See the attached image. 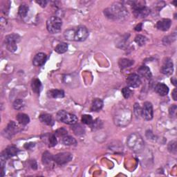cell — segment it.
I'll return each mask as SVG.
<instances>
[{"label":"cell","instance_id":"9","mask_svg":"<svg viewBox=\"0 0 177 177\" xmlns=\"http://www.w3.org/2000/svg\"><path fill=\"white\" fill-rule=\"evenodd\" d=\"M141 116L146 121H150L153 118V107L150 102H145L141 110Z\"/></svg>","mask_w":177,"mask_h":177},{"label":"cell","instance_id":"37","mask_svg":"<svg viewBox=\"0 0 177 177\" xmlns=\"http://www.w3.org/2000/svg\"><path fill=\"white\" fill-rule=\"evenodd\" d=\"M141 107L139 106V104H135L134 106V113L135 115L136 116V117H138L140 115H141Z\"/></svg>","mask_w":177,"mask_h":177},{"label":"cell","instance_id":"20","mask_svg":"<svg viewBox=\"0 0 177 177\" xmlns=\"http://www.w3.org/2000/svg\"><path fill=\"white\" fill-rule=\"evenodd\" d=\"M40 121L43 122L45 123V124L52 126L54 124V121H53V117L48 114V113H43V114L40 116Z\"/></svg>","mask_w":177,"mask_h":177},{"label":"cell","instance_id":"8","mask_svg":"<svg viewBox=\"0 0 177 177\" xmlns=\"http://www.w3.org/2000/svg\"><path fill=\"white\" fill-rule=\"evenodd\" d=\"M73 159V156L69 152H62L57 154L53 156V160L60 165H65V164L69 163Z\"/></svg>","mask_w":177,"mask_h":177},{"label":"cell","instance_id":"10","mask_svg":"<svg viewBox=\"0 0 177 177\" xmlns=\"http://www.w3.org/2000/svg\"><path fill=\"white\" fill-rule=\"evenodd\" d=\"M19 131V127L13 121H11L8 123V125L4 129V132L3 133V134L5 137L8 138H12L13 136L17 133Z\"/></svg>","mask_w":177,"mask_h":177},{"label":"cell","instance_id":"36","mask_svg":"<svg viewBox=\"0 0 177 177\" xmlns=\"http://www.w3.org/2000/svg\"><path fill=\"white\" fill-rule=\"evenodd\" d=\"M66 134H67V131H66L65 128L59 129L55 132V135L56 136L59 137H65V136H66Z\"/></svg>","mask_w":177,"mask_h":177},{"label":"cell","instance_id":"22","mask_svg":"<svg viewBox=\"0 0 177 177\" xmlns=\"http://www.w3.org/2000/svg\"><path fill=\"white\" fill-rule=\"evenodd\" d=\"M17 121L19 122V123H20L21 125H27L28 122H30V118L28 117V115L25 114V113H18L16 117Z\"/></svg>","mask_w":177,"mask_h":177},{"label":"cell","instance_id":"30","mask_svg":"<svg viewBox=\"0 0 177 177\" xmlns=\"http://www.w3.org/2000/svg\"><path fill=\"white\" fill-rule=\"evenodd\" d=\"M12 106H13V108L15 109L19 110V109H22V107L24 106V103L23 100L17 99L13 103V105H12Z\"/></svg>","mask_w":177,"mask_h":177},{"label":"cell","instance_id":"42","mask_svg":"<svg viewBox=\"0 0 177 177\" xmlns=\"http://www.w3.org/2000/svg\"><path fill=\"white\" fill-rule=\"evenodd\" d=\"M172 98H173L174 100L176 101L177 100V97H176V96H177V89H176V88H175V89H174V91H172Z\"/></svg>","mask_w":177,"mask_h":177},{"label":"cell","instance_id":"34","mask_svg":"<svg viewBox=\"0 0 177 177\" xmlns=\"http://www.w3.org/2000/svg\"><path fill=\"white\" fill-rule=\"evenodd\" d=\"M176 38V34L175 35H172V36H167L165 37L163 39V43L165 44H170L171 42H172L173 41H175Z\"/></svg>","mask_w":177,"mask_h":177},{"label":"cell","instance_id":"39","mask_svg":"<svg viewBox=\"0 0 177 177\" xmlns=\"http://www.w3.org/2000/svg\"><path fill=\"white\" fill-rule=\"evenodd\" d=\"M30 165L31 166V168L33 170H36L37 168L36 161L35 160H31V161L30 162Z\"/></svg>","mask_w":177,"mask_h":177},{"label":"cell","instance_id":"6","mask_svg":"<svg viewBox=\"0 0 177 177\" xmlns=\"http://www.w3.org/2000/svg\"><path fill=\"white\" fill-rule=\"evenodd\" d=\"M57 119L60 122L66 123L67 125H74L78 121V118L75 115L66 112L65 110L59 111L57 113Z\"/></svg>","mask_w":177,"mask_h":177},{"label":"cell","instance_id":"24","mask_svg":"<svg viewBox=\"0 0 177 177\" xmlns=\"http://www.w3.org/2000/svg\"><path fill=\"white\" fill-rule=\"evenodd\" d=\"M68 50V44L65 42H62L58 44L57 46L55 48V51L59 54H62L65 53Z\"/></svg>","mask_w":177,"mask_h":177},{"label":"cell","instance_id":"32","mask_svg":"<svg viewBox=\"0 0 177 177\" xmlns=\"http://www.w3.org/2000/svg\"><path fill=\"white\" fill-rule=\"evenodd\" d=\"M82 122L84 124L91 125L93 122V118L90 115H83L82 117Z\"/></svg>","mask_w":177,"mask_h":177},{"label":"cell","instance_id":"3","mask_svg":"<svg viewBox=\"0 0 177 177\" xmlns=\"http://www.w3.org/2000/svg\"><path fill=\"white\" fill-rule=\"evenodd\" d=\"M127 143L128 147L136 152L141 151L144 147V141L140 135L133 133L127 138Z\"/></svg>","mask_w":177,"mask_h":177},{"label":"cell","instance_id":"25","mask_svg":"<svg viewBox=\"0 0 177 177\" xmlns=\"http://www.w3.org/2000/svg\"><path fill=\"white\" fill-rule=\"evenodd\" d=\"M42 160L44 164L47 165V164H49L52 160H53V156L49 151H45L42 154Z\"/></svg>","mask_w":177,"mask_h":177},{"label":"cell","instance_id":"18","mask_svg":"<svg viewBox=\"0 0 177 177\" xmlns=\"http://www.w3.org/2000/svg\"><path fill=\"white\" fill-rule=\"evenodd\" d=\"M47 96L52 98H61L65 96V92L60 89H51L47 92Z\"/></svg>","mask_w":177,"mask_h":177},{"label":"cell","instance_id":"1","mask_svg":"<svg viewBox=\"0 0 177 177\" xmlns=\"http://www.w3.org/2000/svg\"><path fill=\"white\" fill-rule=\"evenodd\" d=\"M104 14L110 20H122L128 16L127 10L120 3H114L104 11Z\"/></svg>","mask_w":177,"mask_h":177},{"label":"cell","instance_id":"41","mask_svg":"<svg viewBox=\"0 0 177 177\" xmlns=\"http://www.w3.org/2000/svg\"><path fill=\"white\" fill-rule=\"evenodd\" d=\"M34 146H35V143H26V145H24V147L26 148V150H30L31 148H32Z\"/></svg>","mask_w":177,"mask_h":177},{"label":"cell","instance_id":"13","mask_svg":"<svg viewBox=\"0 0 177 177\" xmlns=\"http://www.w3.org/2000/svg\"><path fill=\"white\" fill-rule=\"evenodd\" d=\"M171 20L170 19H163L162 20L159 21L156 24V27L159 30L163 31H167L170 29L171 26Z\"/></svg>","mask_w":177,"mask_h":177},{"label":"cell","instance_id":"29","mask_svg":"<svg viewBox=\"0 0 177 177\" xmlns=\"http://www.w3.org/2000/svg\"><path fill=\"white\" fill-rule=\"evenodd\" d=\"M57 143H58V141H57L56 136L55 134H50L49 137V147H54L57 145Z\"/></svg>","mask_w":177,"mask_h":177},{"label":"cell","instance_id":"43","mask_svg":"<svg viewBox=\"0 0 177 177\" xmlns=\"http://www.w3.org/2000/svg\"><path fill=\"white\" fill-rule=\"evenodd\" d=\"M142 26H143V24H138L137 26L135 27V31H141V29H142Z\"/></svg>","mask_w":177,"mask_h":177},{"label":"cell","instance_id":"12","mask_svg":"<svg viewBox=\"0 0 177 177\" xmlns=\"http://www.w3.org/2000/svg\"><path fill=\"white\" fill-rule=\"evenodd\" d=\"M126 81H127V84L128 86L132 88H137L140 86L141 84V80L139 75L134 74L129 75Z\"/></svg>","mask_w":177,"mask_h":177},{"label":"cell","instance_id":"15","mask_svg":"<svg viewBox=\"0 0 177 177\" xmlns=\"http://www.w3.org/2000/svg\"><path fill=\"white\" fill-rule=\"evenodd\" d=\"M18 151L19 150L17 147H15V146H10L8 148H6V149L3 151L1 156L4 157L6 159H7L8 158H11L12 156H15V155H17Z\"/></svg>","mask_w":177,"mask_h":177},{"label":"cell","instance_id":"21","mask_svg":"<svg viewBox=\"0 0 177 177\" xmlns=\"http://www.w3.org/2000/svg\"><path fill=\"white\" fill-rule=\"evenodd\" d=\"M31 88L32 90L36 93H40L41 89H42V83L40 80L37 78H34L31 83Z\"/></svg>","mask_w":177,"mask_h":177},{"label":"cell","instance_id":"44","mask_svg":"<svg viewBox=\"0 0 177 177\" xmlns=\"http://www.w3.org/2000/svg\"><path fill=\"white\" fill-rule=\"evenodd\" d=\"M171 82H172V83H173V84L175 85V86H176V80L175 78H172L171 79Z\"/></svg>","mask_w":177,"mask_h":177},{"label":"cell","instance_id":"7","mask_svg":"<svg viewBox=\"0 0 177 177\" xmlns=\"http://www.w3.org/2000/svg\"><path fill=\"white\" fill-rule=\"evenodd\" d=\"M20 36L18 34L12 33L5 37V42L6 44V47L9 51L15 52L17 49V44L20 42Z\"/></svg>","mask_w":177,"mask_h":177},{"label":"cell","instance_id":"16","mask_svg":"<svg viewBox=\"0 0 177 177\" xmlns=\"http://www.w3.org/2000/svg\"><path fill=\"white\" fill-rule=\"evenodd\" d=\"M155 91L161 96H165L169 92V88L163 83H158L155 87Z\"/></svg>","mask_w":177,"mask_h":177},{"label":"cell","instance_id":"35","mask_svg":"<svg viewBox=\"0 0 177 177\" xmlns=\"http://www.w3.org/2000/svg\"><path fill=\"white\" fill-rule=\"evenodd\" d=\"M168 150L173 154L176 153V142L173 141L170 142L168 145Z\"/></svg>","mask_w":177,"mask_h":177},{"label":"cell","instance_id":"28","mask_svg":"<svg viewBox=\"0 0 177 177\" xmlns=\"http://www.w3.org/2000/svg\"><path fill=\"white\" fill-rule=\"evenodd\" d=\"M147 38L143 36H141V35H138L136 37H135V42L138 44V45L139 46H143L144 44L146 43Z\"/></svg>","mask_w":177,"mask_h":177},{"label":"cell","instance_id":"2","mask_svg":"<svg viewBox=\"0 0 177 177\" xmlns=\"http://www.w3.org/2000/svg\"><path fill=\"white\" fill-rule=\"evenodd\" d=\"M65 37L68 40L76 41V42H83L88 36V31L87 28L80 26L75 28H70L66 30L64 33Z\"/></svg>","mask_w":177,"mask_h":177},{"label":"cell","instance_id":"40","mask_svg":"<svg viewBox=\"0 0 177 177\" xmlns=\"http://www.w3.org/2000/svg\"><path fill=\"white\" fill-rule=\"evenodd\" d=\"M36 2L42 7H45L47 4V1H44V0H40V1H37Z\"/></svg>","mask_w":177,"mask_h":177},{"label":"cell","instance_id":"26","mask_svg":"<svg viewBox=\"0 0 177 177\" xmlns=\"http://www.w3.org/2000/svg\"><path fill=\"white\" fill-rule=\"evenodd\" d=\"M28 9H29V8H28V6L27 5L22 4L20 5V8H19L18 13L22 17H25L28 14Z\"/></svg>","mask_w":177,"mask_h":177},{"label":"cell","instance_id":"27","mask_svg":"<svg viewBox=\"0 0 177 177\" xmlns=\"http://www.w3.org/2000/svg\"><path fill=\"white\" fill-rule=\"evenodd\" d=\"M62 142L65 145H73L76 144L75 139L71 136H65V137H63Z\"/></svg>","mask_w":177,"mask_h":177},{"label":"cell","instance_id":"4","mask_svg":"<svg viewBox=\"0 0 177 177\" xmlns=\"http://www.w3.org/2000/svg\"><path fill=\"white\" fill-rule=\"evenodd\" d=\"M132 8L133 14L136 18H144L150 12V8L145 6V2L141 1L132 2Z\"/></svg>","mask_w":177,"mask_h":177},{"label":"cell","instance_id":"23","mask_svg":"<svg viewBox=\"0 0 177 177\" xmlns=\"http://www.w3.org/2000/svg\"><path fill=\"white\" fill-rule=\"evenodd\" d=\"M134 60H129L127 58H123L121 59L118 62V64L120 67L121 69H126L128 67H130L131 66L134 65Z\"/></svg>","mask_w":177,"mask_h":177},{"label":"cell","instance_id":"33","mask_svg":"<svg viewBox=\"0 0 177 177\" xmlns=\"http://www.w3.org/2000/svg\"><path fill=\"white\" fill-rule=\"evenodd\" d=\"M72 129H73V130H74V132H75V134L80 135V134H84V129L80 125H77L75 126H74V127H72Z\"/></svg>","mask_w":177,"mask_h":177},{"label":"cell","instance_id":"31","mask_svg":"<svg viewBox=\"0 0 177 177\" xmlns=\"http://www.w3.org/2000/svg\"><path fill=\"white\" fill-rule=\"evenodd\" d=\"M122 94L125 98L127 99L132 96V91L129 87H125L122 89Z\"/></svg>","mask_w":177,"mask_h":177},{"label":"cell","instance_id":"17","mask_svg":"<svg viewBox=\"0 0 177 177\" xmlns=\"http://www.w3.org/2000/svg\"><path fill=\"white\" fill-rule=\"evenodd\" d=\"M139 75L143 77L147 80H150L151 78V73L150 71V69L147 66H142L138 70Z\"/></svg>","mask_w":177,"mask_h":177},{"label":"cell","instance_id":"11","mask_svg":"<svg viewBox=\"0 0 177 177\" xmlns=\"http://www.w3.org/2000/svg\"><path fill=\"white\" fill-rule=\"evenodd\" d=\"M162 74L169 75L172 74L174 71V65L172 61V60L170 58H166L165 60L163 61V65L161 66L160 69Z\"/></svg>","mask_w":177,"mask_h":177},{"label":"cell","instance_id":"19","mask_svg":"<svg viewBox=\"0 0 177 177\" xmlns=\"http://www.w3.org/2000/svg\"><path fill=\"white\" fill-rule=\"evenodd\" d=\"M103 107V101L102 100L99 98L94 99L91 107V112H99V111L102 109Z\"/></svg>","mask_w":177,"mask_h":177},{"label":"cell","instance_id":"5","mask_svg":"<svg viewBox=\"0 0 177 177\" xmlns=\"http://www.w3.org/2000/svg\"><path fill=\"white\" fill-rule=\"evenodd\" d=\"M62 26V20L58 17L52 16L46 21V28L49 33L55 34L61 31Z\"/></svg>","mask_w":177,"mask_h":177},{"label":"cell","instance_id":"14","mask_svg":"<svg viewBox=\"0 0 177 177\" xmlns=\"http://www.w3.org/2000/svg\"><path fill=\"white\" fill-rule=\"evenodd\" d=\"M46 60V55L44 53H39L34 57L33 64L36 66H40L44 64Z\"/></svg>","mask_w":177,"mask_h":177},{"label":"cell","instance_id":"38","mask_svg":"<svg viewBox=\"0 0 177 177\" xmlns=\"http://www.w3.org/2000/svg\"><path fill=\"white\" fill-rule=\"evenodd\" d=\"M176 109H177V107L176 105H173L172 107H170V108L169 109L170 114L171 116H175L176 114Z\"/></svg>","mask_w":177,"mask_h":177}]
</instances>
